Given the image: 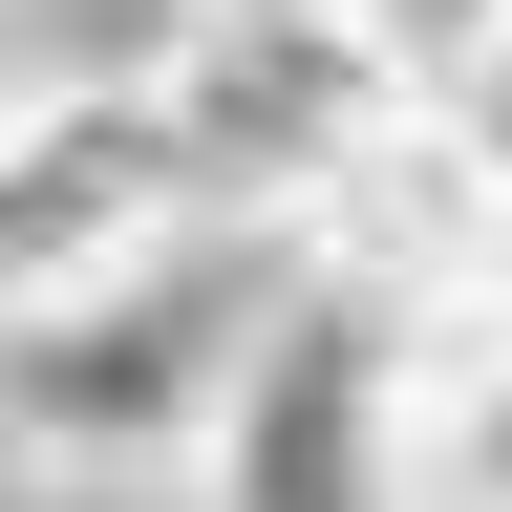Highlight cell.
I'll return each instance as SVG.
<instances>
[{"instance_id":"6da1fadb","label":"cell","mask_w":512,"mask_h":512,"mask_svg":"<svg viewBox=\"0 0 512 512\" xmlns=\"http://www.w3.org/2000/svg\"><path fill=\"white\" fill-rule=\"evenodd\" d=\"M299 214H256V192H214V214H171L150 256H107V278L22 299V470H192L235 406V363L278 342L299 299Z\"/></svg>"},{"instance_id":"52a82bcc","label":"cell","mask_w":512,"mask_h":512,"mask_svg":"<svg viewBox=\"0 0 512 512\" xmlns=\"http://www.w3.org/2000/svg\"><path fill=\"white\" fill-rule=\"evenodd\" d=\"M470 299H491V320H512V214H491V278H470Z\"/></svg>"},{"instance_id":"7a4b0ae2","label":"cell","mask_w":512,"mask_h":512,"mask_svg":"<svg viewBox=\"0 0 512 512\" xmlns=\"http://www.w3.org/2000/svg\"><path fill=\"white\" fill-rule=\"evenodd\" d=\"M192 491L214 512H427V299L299 256V299H278V342L235 363Z\"/></svg>"},{"instance_id":"8992f818","label":"cell","mask_w":512,"mask_h":512,"mask_svg":"<svg viewBox=\"0 0 512 512\" xmlns=\"http://www.w3.org/2000/svg\"><path fill=\"white\" fill-rule=\"evenodd\" d=\"M470 128H491V150H512V43H491V86H470Z\"/></svg>"},{"instance_id":"3957f363","label":"cell","mask_w":512,"mask_h":512,"mask_svg":"<svg viewBox=\"0 0 512 512\" xmlns=\"http://www.w3.org/2000/svg\"><path fill=\"white\" fill-rule=\"evenodd\" d=\"M171 214H214V150H192L171 64H22V128H0V299L107 278Z\"/></svg>"},{"instance_id":"277c9868","label":"cell","mask_w":512,"mask_h":512,"mask_svg":"<svg viewBox=\"0 0 512 512\" xmlns=\"http://www.w3.org/2000/svg\"><path fill=\"white\" fill-rule=\"evenodd\" d=\"M171 107H192V150H214V192L320 214V192H342V150H363L384 107H427V86L342 22V0H214V22L171 43Z\"/></svg>"},{"instance_id":"5b68a950","label":"cell","mask_w":512,"mask_h":512,"mask_svg":"<svg viewBox=\"0 0 512 512\" xmlns=\"http://www.w3.org/2000/svg\"><path fill=\"white\" fill-rule=\"evenodd\" d=\"M342 22L406 64L427 107H470V86H491V43H512V0H342Z\"/></svg>"}]
</instances>
